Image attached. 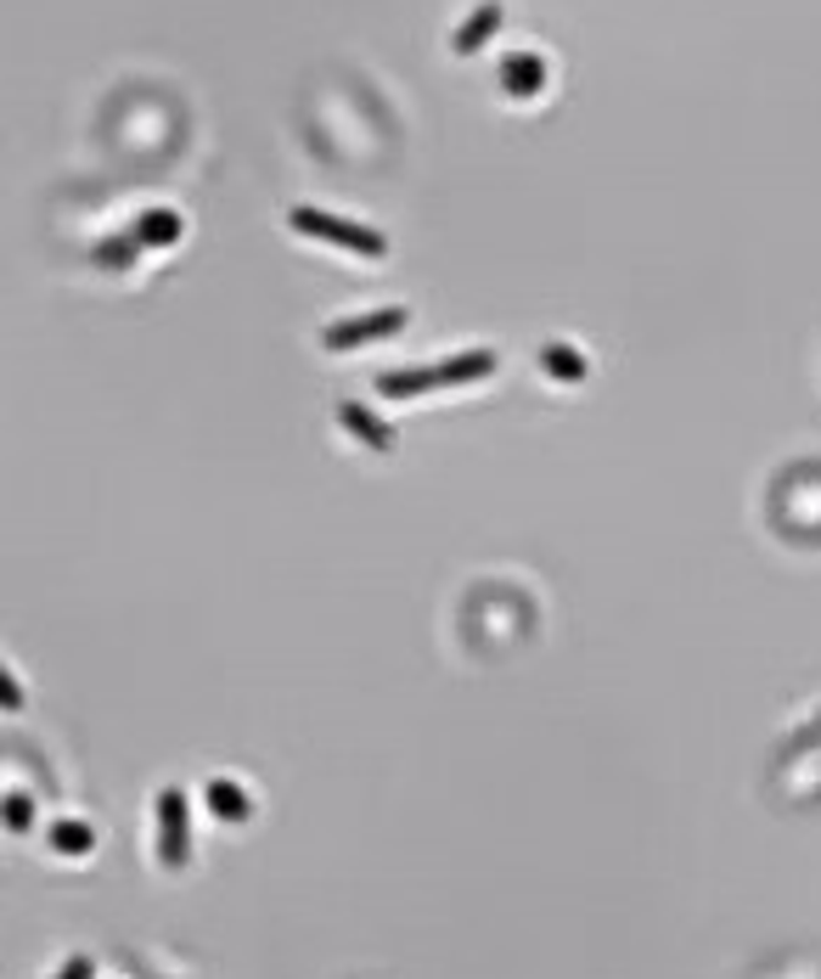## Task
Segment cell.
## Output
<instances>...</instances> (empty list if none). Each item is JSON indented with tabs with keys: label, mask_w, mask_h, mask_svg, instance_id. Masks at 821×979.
Listing matches in <instances>:
<instances>
[{
	"label": "cell",
	"mask_w": 821,
	"mask_h": 979,
	"mask_svg": "<svg viewBox=\"0 0 821 979\" xmlns=\"http://www.w3.org/2000/svg\"><path fill=\"white\" fill-rule=\"evenodd\" d=\"M180 794H164V861L180 867L186 861V838H180Z\"/></svg>",
	"instance_id": "7a4b0ae2"
},
{
	"label": "cell",
	"mask_w": 821,
	"mask_h": 979,
	"mask_svg": "<svg viewBox=\"0 0 821 979\" xmlns=\"http://www.w3.org/2000/svg\"><path fill=\"white\" fill-rule=\"evenodd\" d=\"M501 23V7L490 0V7H478L473 18H467V29H456V52H478V45H485V34Z\"/></svg>",
	"instance_id": "3957f363"
},
{
	"label": "cell",
	"mask_w": 821,
	"mask_h": 979,
	"mask_svg": "<svg viewBox=\"0 0 821 979\" xmlns=\"http://www.w3.org/2000/svg\"><path fill=\"white\" fill-rule=\"evenodd\" d=\"M299 231H310V237H326V243H344L355 254H382V237L366 225H350V220H337V214H321V209H293L287 214Z\"/></svg>",
	"instance_id": "6da1fadb"
}]
</instances>
